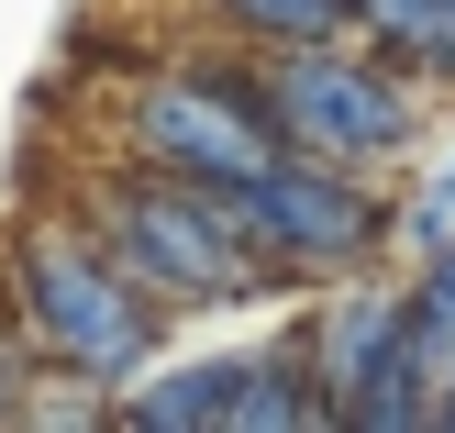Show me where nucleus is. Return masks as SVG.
<instances>
[{"label":"nucleus","instance_id":"obj_1","mask_svg":"<svg viewBox=\"0 0 455 433\" xmlns=\"http://www.w3.org/2000/svg\"><path fill=\"white\" fill-rule=\"evenodd\" d=\"M100 256L123 267L145 301H167V311H234V301H267V267H256V245L234 234V200L212 189V178H178V167H156V178H111L100 189Z\"/></svg>","mask_w":455,"mask_h":433},{"label":"nucleus","instance_id":"obj_2","mask_svg":"<svg viewBox=\"0 0 455 433\" xmlns=\"http://www.w3.org/2000/svg\"><path fill=\"white\" fill-rule=\"evenodd\" d=\"M256 111L289 156H323V167H378V156H411V133H422V100L389 89L378 67H355L345 34L278 44V67L256 78Z\"/></svg>","mask_w":455,"mask_h":433},{"label":"nucleus","instance_id":"obj_3","mask_svg":"<svg viewBox=\"0 0 455 433\" xmlns=\"http://www.w3.org/2000/svg\"><path fill=\"white\" fill-rule=\"evenodd\" d=\"M22 323H34V356H56L78 378H145V356H156V311L100 256V234H34L22 245Z\"/></svg>","mask_w":455,"mask_h":433},{"label":"nucleus","instance_id":"obj_4","mask_svg":"<svg viewBox=\"0 0 455 433\" xmlns=\"http://www.w3.org/2000/svg\"><path fill=\"white\" fill-rule=\"evenodd\" d=\"M234 234L256 245L267 278H323V267H355L389 222H378V200L355 189V167H323V156H267V167H244L234 189Z\"/></svg>","mask_w":455,"mask_h":433},{"label":"nucleus","instance_id":"obj_5","mask_svg":"<svg viewBox=\"0 0 455 433\" xmlns=\"http://www.w3.org/2000/svg\"><path fill=\"white\" fill-rule=\"evenodd\" d=\"M133 145H145V167H178V178H212V189H234L244 167H267L278 156V133H267V111H256V89L244 78H167V89H145V111H133Z\"/></svg>","mask_w":455,"mask_h":433},{"label":"nucleus","instance_id":"obj_6","mask_svg":"<svg viewBox=\"0 0 455 433\" xmlns=\"http://www.w3.org/2000/svg\"><path fill=\"white\" fill-rule=\"evenodd\" d=\"M234 378H244V356H222V367H178L167 389H133L123 422H234Z\"/></svg>","mask_w":455,"mask_h":433},{"label":"nucleus","instance_id":"obj_7","mask_svg":"<svg viewBox=\"0 0 455 433\" xmlns=\"http://www.w3.org/2000/svg\"><path fill=\"white\" fill-rule=\"evenodd\" d=\"M222 22L256 34V44H333V34H355L345 0H222Z\"/></svg>","mask_w":455,"mask_h":433}]
</instances>
